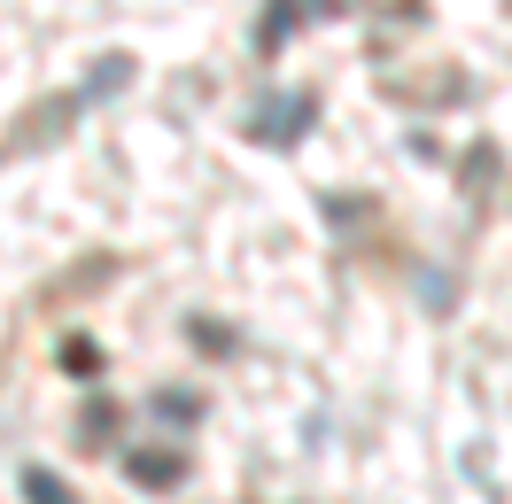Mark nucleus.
I'll return each instance as SVG.
<instances>
[{
    "label": "nucleus",
    "mask_w": 512,
    "mask_h": 504,
    "mask_svg": "<svg viewBox=\"0 0 512 504\" xmlns=\"http://www.w3.org/2000/svg\"><path fill=\"white\" fill-rule=\"evenodd\" d=\"M303 117H311V101H280V109H264V117H256V132H264V140H295Z\"/></svg>",
    "instance_id": "nucleus-1"
},
{
    "label": "nucleus",
    "mask_w": 512,
    "mask_h": 504,
    "mask_svg": "<svg viewBox=\"0 0 512 504\" xmlns=\"http://www.w3.org/2000/svg\"><path fill=\"white\" fill-rule=\"evenodd\" d=\"M24 497H32V504H78V497H70V489H63V481H55V473H24Z\"/></svg>",
    "instance_id": "nucleus-2"
}]
</instances>
